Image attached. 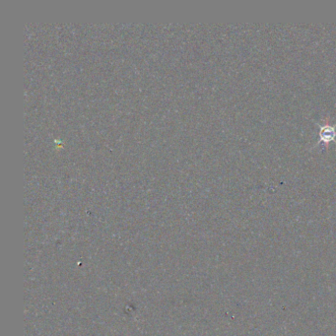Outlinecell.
Listing matches in <instances>:
<instances>
[{
  "label": "cell",
  "instance_id": "cell-1",
  "mask_svg": "<svg viewBox=\"0 0 336 336\" xmlns=\"http://www.w3.org/2000/svg\"><path fill=\"white\" fill-rule=\"evenodd\" d=\"M318 137V141H320V143H324L327 145L336 137V127L330 126L328 123L320 126Z\"/></svg>",
  "mask_w": 336,
  "mask_h": 336
}]
</instances>
